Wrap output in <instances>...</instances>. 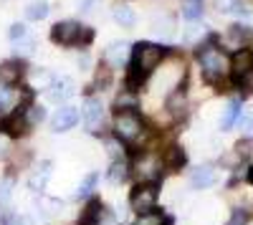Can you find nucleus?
<instances>
[{
    "mask_svg": "<svg viewBox=\"0 0 253 225\" xmlns=\"http://www.w3.org/2000/svg\"><path fill=\"white\" fill-rule=\"evenodd\" d=\"M165 56V48H160L157 43H137L132 48V66H129V76H126V86L129 91H134L137 86H142V81L152 74V69L162 61Z\"/></svg>",
    "mask_w": 253,
    "mask_h": 225,
    "instance_id": "1",
    "label": "nucleus"
},
{
    "mask_svg": "<svg viewBox=\"0 0 253 225\" xmlns=\"http://www.w3.org/2000/svg\"><path fill=\"white\" fill-rule=\"evenodd\" d=\"M198 61H200V66H203V76L208 81H218L223 78L228 71H230V61L223 51H218L215 46H205L198 51Z\"/></svg>",
    "mask_w": 253,
    "mask_h": 225,
    "instance_id": "2",
    "label": "nucleus"
},
{
    "mask_svg": "<svg viewBox=\"0 0 253 225\" xmlns=\"http://www.w3.org/2000/svg\"><path fill=\"white\" fill-rule=\"evenodd\" d=\"M51 38L53 43H61V46H76L81 40H91V31H86L76 20H61V23L53 26Z\"/></svg>",
    "mask_w": 253,
    "mask_h": 225,
    "instance_id": "3",
    "label": "nucleus"
},
{
    "mask_svg": "<svg viewBox=\"0 0 253 225\" xmlns=\"http://www.w3.org/2000/svg\"><path fill=\"white\" fill-rule=\"evenodd\" d=\"M114 129H117V137L122 142H137L144 132V124H142V119L134 109H126V112H119L117 119H114Z\"/></svg>",
    "mask_w": 253,
    "mask_h": 225,
    "instance_id": "4",
    "label": "nucleus"
},
{
    "mask_svg": "<svg viewBox=\"0 0 253 225\" xmlns=\"http://www.w3.org/2000/svg\"><path fill=\"white\" fill-rule=\"evenodd\" d=\"M157 197H160V190H157V182H142L137 185L129 195V205L134 213L139 215H147L157 208Z\"/></svg>",
    "mask_w": 253,
    "mask_h": 225,
    "instance_id": "5",
    "label": "nucleus"
},
{
    "mask_svg": "<svg viewBox=\"0 0 253 225\" xmlns=\"http://www.w3.org/2000/svg\"><path fill=\"white\" fill-rule=\"evenodd\" d=\"M23 74H26L23 61H18V58L3 61V64H0V84H3V86H13V84H18V81L23 78Z\"/></svg>",
    "mask_w": 253,
    "mask_h": 225,
    "instance_id": "6",
    "label": "nucleus"
},
{
    "mask_svg": "<svg viewBox=\"0 0 253 225\" xmlns=\"http://www.w3.org/2000/svg\"><path fill=\"white\" fill-rule=\"evenodd\" d=\"M253 71V53L251 51H238L233 56V61H230V74H233V78L238 81V84H243V78Z\"/></svg>",
    "mask_w": 253,
    "mask_h": 225,
    "instance_id": "7",
    "label": "nucleus"
},
{
    "mask_svg": "<svg viewBox=\"0 0 253 225\" xmlns=\"http://www.w3.org/2000/svg\"><path fill=\"white\" fill-rule=\"evenodd\" d=\"M101 116H104L101 101L94 99V96H89L86 101H84V124H86L89 132H96L101 127Z\"/></svg>",
    "mask_w": 253,
    "mask_h": 225,
    "instance_id": "8",
    "label": "nucleus"
},
{
    "mask_svg": "<svg viewBox=\"0 0 253 225\" xmlns=\"http://www.w3.org/2000/svg\"><path fill=\"white\" fill-rule=\"evenodd\" d=\"M76 121H79V112L74 107H63V109L56 112L51 127H53V132H66V129H71L76 124Z\"/></svg>",
    "mask_w": 253,
    "mask_h": 225,
    "instance_id": "9",
    "label": "nucleus"
},
{
    "mask_svg": "<svg viewBox=\"0 0 253 225\" xmlns=\"http://www.w3.org/2000/svg\"><path fill=\"white\" fill-rule=\"evenodd\" d=\"M101 213H104L101 200L91 197L89 205L84 208V213H81V218H79V225H99V223H101Z\"/></svg>",
    "mask_w": 253,
    "mask_h": 225,
    "instance_id": "10",
    "label": "nucleus"
},
{
    "mask_svg": "<svg viewBox=\"0 0 253 225\" xmlns=\"http://www.w3.org/2000/svg\"><path fill=\"white\" fill-rule=\"evenodd\" d=\"M69 96H74V81L71 78H58L51 84V99L53 101H66Z\"/></svg>",
    "mask_w": 253,
    "mask_h": 225,
    "instance_id": "11",
    "label": "nucleus"
},
{
    "mask_svg": "<svg viewBox=\"0 0 253 225\" xmlns=\"http://www.w3.org/2000/svg\"><path fill=\"white\" fill-rule=\"evenodd\" d=\"M28 127H31V121H28V116H26V112H18V114H13L8 121H5V129L13 134V137H20V134H26L28 132Z\"/></svg>",
    "mask_w": 253,
    "mask_h": 225,
    "instance_id": "12",
    "label": "nucleus"
},
{
    "mask_svg": "<svg viewBox=\"0 0 253 225\" xmlns=\"http://www.w3.org/2000/svg\"><path fill=\"white\" fill-rule=\"evenodd\" d=\"M190 182H193V188H210L215 182V172H213V167H198L195 172H193V177H190Z\"/></svg>",
    "mask_w": 253,
    "mask_h": 225,
    "instance_id": "13",
    "label": "nucleus"
},
{
    "mask_svg": "<svg viewBox=\"0 0 253 225\" xmlns=\"http://www.w3.org/2000/svg\"><path fill=\"white\" fill-rule=\"evenodd\" d=\"M238 116H241V101H238V99L228 101V107H225V112H223V116H220V129H230V127L236 124Z\"/></svg>",
    "mask_w": 253,
    "mask_h": 225,
    "instance_id": "14",
    "label": "nucleus"
},
{
    "mask_svg": "<svg viewBox=\"0 0 253 225\" xmlns=\"http://www.w3.org/2000/svg\"><path fill=\"white\" fill-rule=\"evenodd\" d=\"M185 104H187V99H185V91L177 89L170 94V99H167V109H170L175 116H182L185 114Z\"/></svg>",
    "mask_w": 253,
    "mask_h": 225,
    "instance_id": "15",
    "label": "nucleus"
},
{
    "mask_svg": "<svg viewBox=\"0 0 253 225\" xmlns=\"http://www.w3.org/2000/svg\"><path fill=\"white\" fill-rule=\"evenodd\" d=\"M48 175H51V162H43V165H41V170L31 175V188H33V190H43L46 182H48Z\"/></svg>",
    "mask_w": 253,
    "mask_h": 225,
    "instance_id": "16",
    "label": "nucleus"
},
{
    "mask_svg": "<svg viewBox=\"0 0 253 225\" xmlns=\"http://www.w3.org/2000/svg\"><path fill=\"white\" fill-rule=\"evenodd\" d=\"M162 162H165L167 167H172V170H177V167H182V165H185V152H182L180 147H170V150L165 152Z\"/></svg>",
    "mask_w": 253,
    "mask_h": 225,
    "instance_id": "17",
    "label": "nucleus"
},
{
    "mask_svg": "<svg viewBox=\"0 0 253 225\" xmlns=\"http://www.w3.org/2000/svg\"><path fill=\"white\" fill-rule=\"evenodd\" d=\"M114 20H117L119 26L129 28V26H134L137 15H134V10H132V8H126V5H119V8H114Z\"/></svg>",
    "mask_w": 253,
    "mask_h": 225,
    "instance_id": "18",
    "label": "nucleus"
},
{
    "mask_svg": "<svg viewBox=\"0 0 253 225\" xmlns=\"http://www.w3.org/2000/svg\"><path fill=\"white\" fill-rule=\"evenodd\" d=\"M107 61L109 64H114V66H122V61H124V56H126V43H112L109 48H107Z\"/></svg>",
    "mask_w": 253,
    "mask_h": 225,
    "instance_id": "19",
    "label": "nucleus"
},
{
    "mask_svg": "<svg viewBox=\"0 0 253 225\" xmlns=\"http://www.w3.org/2000/svg\"><path fill=\"white\" fill-rule=\"evenodd\" d=\"M48 15V3H43V0H38V3H31L26 8V18L28 20H41Z\"/></svg>",
    "mask_w": 253,
    "mask_h": 225,
    "instance_id": "20",
    "label": "nucleus"
},
{
    "mask_svg": "<svg viewBox=\"0 0 253 225\" xmlns=\"http://www.w3.org/2000/svg\"><path fill=\"white\" fill-rule=\"evenodd\" d=\"M182 15L187 20H195L203 15V5H200V0H185V5H182Z\"/></svg>",
    "mask_w": 253,
    "mask_h": 225,
    "instance_id": "21",
    "label": "nucleus"
},
{
    "mask_svg": "<svg viewBox=\"0 0 253 225\" xmlns=\"http://www.w3.org/2000/svg\"><path fill=\"white\" fill-rule=\"evenodd\" d=\"M215 8L220 13H241L243 3H241V0H215Z\"/></svg>",
    "mask_w": 253,
    "mask_h": 225,
    "instance_id": "22",
    "label": "nucleus"
},
{
    "mask_svg": "<svg viewBox=\"0 0 253 225\" xmlns=\"http://www.w3.org/2000/svg\"><path fill=\"white\" fill-rule=\"evenodd\" d=\"M126 175H129V172H126V165H124V162H119V159L109 167V180H112V182H122Z\"/></svg>",
    "mask_w": 253,
    "mask_h": 225,
    "instance_id": "23",
    "label": "nucleus"
},
{
    "mask_svg": "<svg viewBox=\"0 0 253 225\" xmlns=\"http://www.w3.org/2000/svg\"><path fill=\"white\" fill-rule=\"evenodd\" d=\"M162 223H165V218L160 213H147V215H139V220L134 225H162Z\"/></svg>",
    "mask_w": 253,
    "mask_h": 225,
    "instance_id": "24",
    "label": "nucleus"
},
{
    "mask_svg": "<svg viewBox=\"0 0 253 225\" xmlns=\"http://www.w3.org/2000/svg\"><path fill=\"white\" fill-rule=\"evenodd\" d=\"M94 185H96V175H89L86 180L81 182V188H79V192H76V195H79V197H86V195L94 190Z\"/></svg>",
    "mask_w": 253,
    "mask_h": 225,
    "instance_id": "25",
    "label": "nucleus"
},
{
    "mask_svg": "<svg viewBox=\"0 0 253 225\" xmlns=\"http://www.w3.org/2000/svg\"><path fill=\"white\" fill-rule=\"evenodd\" d=\"M38 84H41V86H51V84H53L51 74H48V71H36V74H33V86H38Z\"/></svg>",
    "mask_w": 253,
    "mask_h": 225,
    "instance_id": "26",
    "label": "nucleus"
},
{
    "mask_svg": "<svg viewBox=\"0 0 253 225\" xmlns=\"http://www.w3.org/2000/svg\"><path fill=\"white\" fill-rule=\"evenodd\" d=\"M241 129L243 132H253V107L241 114Z\"/></svg>",
    "mask_w": 253,
    "mask_h": 225,
    "instance_id": "27",
    "label": "nucleus"
},
{
    "mask_svg": "<svg viewBox=\"0 0 253 225\" xmlns=\"http://www.w3.org/2000/svg\"><path fill=\"white\" fill-rule=\"evenodd\" d=\"M26 116H28L31 124H36V121H41V119L46 116V112L41 109V107H31V109H26Z\"/></svg>",
    "mask_w": 253,
    "mask_h": 225,
    "instance_id": "28",
    "label": "nucleus"
},
{
    "mask_svg": "<svg viewBox=\"0 0 253 225\" xmlns=\"http://www.w3.org/2000/svg\"><path fill=\"white\" fill-rule=\"evenodd\" d=\"M10 188H13V180H0V202H5L10 197Z\"/></svg>",
    "mask_w": 253,
    "mask_h": 225,
    "instance_id": "29",
    "label": "nucleus"
},
{
    "mask_svg": "<svg viewBox=\"0 0 253 225\" xmlns=\"http://www.w3.org/2000/svg\"><path fill=\"white\" fill-rule=\"evenodd\" d=\"M0 225H26V220L20 218L18 213H5V215H3V223H0Z\"/></svg>",
    "mask_w": 253,
    "mask_h": 225,
    "instance_id": "30",
    "label": "nucleus"
},
{
    "mask_svg": "<svg viewBox=\"0 0 253 225\" xmlns=\"http://www.w3.org/2000/svg\"><path fill=\"white\" fill-rule=\"evenodd\" d=\"M238 154L241 157H251L253 154V139H246V142H238Z\"/></svg>",
    "mask_w": 253,
    "mask_h": 225,
    "instance_id": "31",
    "label": "nucleus"
},
{
    "mask_svg": "<svg viewBox=\"0 0 253 225\" xmlns=\"http://www.w3.org/2000/svg\"><path fill=\"white\" fill-rule=\"evenodd\" d=\"M109 81H112V71H109V69H101V71L96 74V84H99V86H107Z\"/></svg>",
    "mask_w": 253,
    "mask_h": 225,
    "instance_id": "32",
    "label": "nucleus"
},
{
    "mask_svg": "<svg viewBox=\"0 0 253 225\" xmlns=\"http://www.w3.org/2000/svg\"><path fill=\"white\" fill-rule=\"evenodd\" d=\"M10 38H13V40H18V38H26V26L13 23V26H10Z\"/></svg>",
    "mask_w": 253,
    "mask_h": 225,
    "instance_id": "33",
    "label": "nucleus"
},
{
    "mask_svg": "<svg viewBox=\"0 0 253 225\" xmlns=\"http://www.w3.org/2000/svg\"><path fill=\"white\" fill-rule=\"evenodd\" d=\"M246 220H248V213H243V210H236L233 220H230L228 225H246Z\"/></svg>",
    "mask_w": 253,
    "mask_h": 225,
    "instance_id": "34",
    "label": "nucleus"
},
{
    "mask_svg": "<svg viewBox=\"0 0 253 225\" xmlns=\"http://www.w3.org/2000/svg\"><path fill=\"white\" fill-rule=\"evenodd\" d=\"M96 3H99V0H86V3H84V13H94Z\"/></svg>",
    "mask_w": 253,
    "mask_h": 225,
    "instance_id": "35",
    "label": "nucleus"
},
{
    "mask_svg": "<svg viewBox=\"0 0 253 225\" xmlns=\"http://www.w3.org/2000/svg\"><path fill=\"white\" fill-rule=\"evenodd\" d=\"M5 154V145H3V139H0V157Z\"/></svg>",
    "mask_w": 253,
    "mask_h": 225,
    "instance_id": "36",
    "label": "nucleus"
},
{
    "mask_svg": "<svg viewBox=\"0 0 253 225\" xmlns=\"http://www.w3.org/2000/svg\"><path fill=\"white\" fill-rule=\"evenodd\" d=\"M248 180H251V182H253V167H251V172H248Z\"/></svg>",
    "mask_w": 253,
    "mask_h": 225,
    "instance_id": "37",
    "label": "nucleus"
}]
</instances>
